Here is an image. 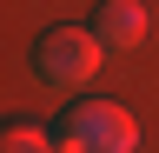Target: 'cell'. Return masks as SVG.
<instances>
[{"instance_id":"obj_1","label":"cell","mask_w":159,"mask_h":153,"mask_svg":"<svg viewBox=\"0 0 159 153\" xmlns=\"http://www.w3.org/2000/svg\"><path fill=\"white\" fill-rule=\"evenodd\" d=\"M106 53H113V47L99 40L93 27H53L47 40L33 47V73H40L53 93H80V87H93V73H99Z\"/></svg>"},{"instance_id":"obj_2","label":"cell","mask_w":159,"mask_h":153,"mask_svg":"<svg viewBox=\"0 0 159 153\" xmlns=\"http://www.w3.org/2000/svg\"><path fill=\"white\" fill-rule=\"evenodd\" d=\"M139 127L119 100H80L60 120V153H133Z\"/></svg>"},{"instance_id":"obj_3","label":"cell","mask_w":159,"mask_h":153,"mask_svg":"<svg viewBox=\"0 0 159 153\" xmlns=\"http://www.w3.org/2000/svg\"><path fill=\"white\" fill-rule=\"evenodd\" d=\"M93 33H99L113 53H126V47L146 40V7H139V0H106V7L93 13Z\"/></svg>"},{"instance_id":"obj_4","label":"cell","mask_w":159,"mask_h":153,"mask_svg":"<svg viewBox=\"0 0 159 153\" xmlns=\"http://www.w3.org/2000/svg\"><path fill=\"white\" fill-rule=\"evenodd\" d=\"M0 153H60V133H40V127H7Z\"/></svg>"}]
</instances>
